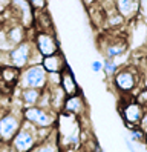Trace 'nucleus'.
Returning a JSON list of instances; mask_svg holds the SVG:
<instances>
[{"label":"nucleus","mask_w":147,"mask_h":152,"mask_svg":"<svg viewBox=\"0 0 147 152\" xmlns=\"http://www.w3.org/2000/svg\"><path fill=\"white\" fill-rule=\"evenodd\" d=\"M49 94H51V109L58 114L63 109V103H64V98H66V94H64V91L60 86L49 88Z\"/></svg>","instance_id":"obj_16"},{"label":"nucleus","mask_w":147,"mask_h":152,"mask_svg":"<svg viewBox=\"0 0 147 152\" xmlns=\"http://www.w3.org/2000/svg\"><path fill=\"white\" fill-rule=\"evenodd\" d=\"M31 152H61V148L58 145V138L57 135H54L52 138L37 143V146L31 151Z\"/></svg>","instance_id":"obj_18"},{"label":"nucleus","mask_w":147,"mask_h":152,"mask_svg":"<svg viewBox=\"0 0 147 152\" xmlns=\"http://www.w3.org/2000/svg\"><path fill=\"white\" fill-rule=\"evenodd\" d=\"M90 69H92V72H100L101 69H103V61H98V60H95V61H92L90 63Z\"/></svg>","instance_id":"obj_27"},{"label":"nucleus","mask_w":147,"mask_h":152,"mask_svg":"<svg viewBox=\"0 0 147 152\" xmlns=\"http://www.w3.org/2000/svg\"><path fill=\"white\" fill-rule=\"evenodd\" d=\"M87 11H89V19H90V22H92V25H94V26H101V25H104L106 12H104V10L101 8V5H100L98 2L94 3L92 6H89Z\"/></svg>","instance_id":"obj_17"},{"label":"nucleus","mask_w":147,"mask_h":152,"mask_svg":"<svg viewBox=\"0 0 147 152\" xmlns=\"http://www.w3.org/2000/svg\"><path fill=\"white\" fill-rule=\"evenodd\" d=\"M9 5H11V0H0V8L5 11L6 8H9Z\"/></svg>","instance_id":"obj_28"},{"label":"nucleus","mask_w":147,"mask_h":152,"mask_svg":"<svg viewBox=\"0 0 147 152\" xmlns=\"http://www.w3.org/2000/svg\"><path fill=\"white\" fill-rule=\"evenodd\" d=\"M18 75H20V71L12 68V66H2L0 68V78H2L5 83H8V85L17 83L18 82Z\"/></svg>","instance_id":"obj_19"},{"label":"nucleus","mask_w":147,"mask_h":152,"mask_svg":"<svg viewBox=\"0 0 147 152\" xmlns=\"http://www.w3.org/2000/svg\"><path fill=\"white\" fill-rule=\"evenodd\" d=\"M115 11L126 22L135 20L140 17V0H114Z\"/></svg>","instance_id":"obj_9"},{"label":"nucleus","mask_w":147,"mask_h":152,"mask_svg":"<svg viewBox=\"0 0 147 152\" xmlns=\"http://www.w3.org/2000/svg\"><path fill=\"white\" fill-rule=\"evenodd\" d=\"M18 88H34L43 91L44 88H48V72L44 71L41 65H29L20 71L18 75Z\"/></svg>","instance_id":"obj_2"},{"label":"nucleus","mask_w":147,"mask_h":152,"mask_svg":"<svg viewBox=\"0 0 147 152\" xmlns=\"http://www.w3.org/2000/svg\"><path fill=\"white\" fill-rule=\"evenodd\" d=\"M28 3L31 5L34 11H43L48 6V0H28Z\"/></svg>","instance_id":"obj_26"},{"label":"nucleus","mask_w":147,"mask_h":152,"mask_svg":"<svg viewBox=\"0 0 147 152\" xmlns=\"http://www.w3.org/2000/svg\"><path fill=\"white\" fill-rule=\"evenodd\" d=\"M60 80H61V72H48V88L60 86Z\"/></svg>","instance_id":"obj_25"},{"label":"nucleus","mask_w":147,"mask_h":152,"mask_svg":"<svg viewBox=\"0 0 147 152\" xmlns=\"http://www.w3.org/2000/svg\"><path fill=\"white\" fill-rule=\"evenodd\" d=\"M126 20L119 15L116 11L115 12H110V14H106V20H104V25H107V28H121L124 26Z\"/></svg>","instance_id":"obj_20"},{"label":"nucleus","mask_w":147,"mask_h":152,"mask_svg":"<svg viewBox=\"0 0 147 152\" xmlns=\"http://www.w3.org/2000/svg\"><path fill=\"white\" fill-rule=\"evenodd\" d=\"M63 112L71 114L74 117H80V115H84L86 112V102L83 98L81 94H75V95H68L64 98L63 103Z\"/></svg>","instance_id":"obj_10"},{"label":"nucleus","mask_w":147,"mask_h":152,"mask_svg":"<svg viewBox=\"0 0 147 152\" xmlns=\"http://www.w3.org/2000/svg\"><path fill=\"white\" fill-rule=\"evenodd\" d=\"M2 12H3V10H2V8H0V15H2Z\"/></svg>","instance_id":"obj_30"},{"label":"nucleus","mask_w":147,"mask_h":152,"mask_svg":"<svg viewBox=\"0 0 147 152\" xmlns=\"http://www.w3.org/2000/svg\"><path fill=\"white\" fill-rule=\"evenodd\" d=\"M118 68H119V65L116 63L114 58H104L103 60V69H101V71H104L106 77L110 78L118 71Z\"/></svg>","instance_id":"obj_21"},{"label":"nucleus","mask_w":147,"mask_h":152,"mask_svg":"<svg viewBox=\"0 0 147 152\" xmlns=\"http://www.w3.org/2000/svg\"><path fill=\"white\" fill-rule=\"evenodd\" d=\"M23 121L31 123L35 128H52L58 121V114L52 109H43L39 106H31V108L22 109Z\"/></svg>","instance_id":"obj_4"},{"label":"nucleus","mask_w":147,"mask_h":152,"mask_svg":"<svg viewBox=\"0 0 147 152\" xmlns=\"http://www.w3.org/2000/svg\"><path fill=\"white\" fill-rule=\"evenodd\" d=\"M144 75V71H140L136 66L127 65V66H119L116 72L110 77L112 85L116 91L126 95V94H135L136 88H144V83H140V78Z\"/></svg>","instance_id":"obj_1"},{"label":"nucleus","mask_w":147,"mask_h":152,"mask_svg":"<svg viewBox=\"0 0 147 152\" xmlns=\"http://www.w3.org/2000/svg\"><path fill=\"white\" fill-rule=\"evenodd\" d=\"M32 49H34V45L29 39H26L25 42L12 46V49L8 52L9 54V65L18 71L26 68L28 63H29V57H31Z\"/></svg>","instance_id":"obj_7"},{"label":"nucleus","mask_w":147,"mask_h":152,"mask_svg":"<svg viewBox=\"0 0 147 152\" xmlns=\"http://www.w3.org/2000/svg\"><path fill=\"white\" fill-rule=\"evenodd\" d=\"M135 102L138 104H141L143 108H146V104H147V91H146V88H140L135 92Z\"/></svg>","instance_id":"obj_24"},{"label":"nucleus","mask_w":147,"mask_h":152,"mask_svg":"<svg viewBox=\"0 0 147 152\" xmlns=\"http://www.w3.org/2000/svg\"><path fill=\"white\" fill-rule=\"evenodd\" d=\"M119 112H121V118L124 123H130L133 126H138V121L141 120L143 114L146 112V108H143L136 102H129L123 106Z\"/></svg>","instance_id":"obj_11"},{"label":"nucleus","mask_w":147,"mask_h":152,"mask_svg":"<svg viewBox=\"0 0 147 152\" xmlns=\"http://www.w3.org/2000/svg\"><path fill=\"white\" fill-rule=\"evenodd\" d=\"M23 117L22 111H8L0 115V141L3 145H8L17 134V131L22 128Z\"/></svg>","instance_id":"obj_5"},{"label":"nucleus","mask_w":147,"mask_h":152,"mask_svg":"<svg viewBox=\"0 0 147 152\" xmlns=\"http://www.w3.org/2000/svg\"><path fill=\"white\" fill-rule=\"evenodd\" d=\"M8 146H9V152H31L37 146L35 126H32L28 121H23L22 128L17 131L12 140L8 143Z\"/></svg>","instance_id":"obj_3"},{"label":"nucleus","mask_w":147,"mask_h":152,"mask_svg":"<svg viewBox=\"0 0 147 152\" xmlns=\"http://www.w3.org/2000/svg\"><path fill=\"white\" fill-rule=\"evenodd\" d=\"M5 31H6V37H8L9 42H11L12 46H15V45L22 43L28 39V28H25V26L20 25V23L9 25L8 28H5Z\"/></svg>","instance_id":"obj_14"},{"label":"nucleus","mask_w":147,"mask_h":152,"mask_svg":"<svg viewBox=\"0 0 147 152\" xmlns=\"http://www.w3.org/2000/svg\"><path fill=\"white\" fill-rule=\"evenodd\" d=\"M34 48L41 54V57H48L52 54L60 52V43L58 39L55 37V32L48 31H37L31 39Z\"/></svg>","instance_id":"obj_6"},{"label":"nucleus","mask_w":147,"mask_h":152,"mask_svg":"<svg viewBox=\"0 0 147 152\" xmlns=\"http://www.w3.org/2000/svg\"><path fill=\"white\" fill-rule=\"evenodd\" d=\"M60 88L64 91V94L68 95H75V94H81V89L77 85V80L74 77L72 71L69 69V66H66L61 71V80H60Z\"/></svg>","instance_id":"obj_12"},{"label":"nucleus","mask_w":147,"mask_h":152,"mask_svg":"<svg viewBox=\"0 0 147 152\" xmlns=\"http://www.w3.org/2000/svg\"><path fill=\"white\" fill-rule=\"evenodd\" d=\"M94 3H97V0H83V5H84L86 8H89V6H92Z\"/></svg>","instance_id":"obj_29"},{"label":"nucleus","mask_w":147,"mask_h":152,"mask_svg":"<svg viewBox=\"0 0 147 152\" xmlns=\"http://www.w3.org/2000/svg\"><path fill=\"white\" fill-rule=\"evenodd\" d=\"M2 145H3V143H2V141H0V146H2ZM0 151H2V148H0Z\"/></svg>","instance_id":"obj_31"},{"label":"nucleus","mask_w":147,"mask_h":152,"mask_svg":"<svg viewBox=\"0 0 147 152\" xmlns=\"http://www.w3.org/2000/svg\"><path fill=\"white\" fill-rule=\"evenodd\" d=\"M41 66L44 68L46 72H61V71L66 68V61H64L63 54L57 52V54H52L48 57H43L41 60Z\"/></svg>","instance_id":"obj_13"},{"label":"nucleus","mask_w":147,"mask_h":152,"mask_svg":"<svg viewBox=\"0 0 147 152\" xmlns=\"http://www.w3.org/2000/svg\"><path fill=\"white\" fill-rule=\"evenodd\" d=\"M11 49H12V45H11V42H9L8 37H6L5 28H0V51L9 52Z\"/></svg>","instance_id":"obj_23"},{"label":"nucleus","mask_w":147,"mask_h":152,"mask_svg":"<svg viewBox=\"0 0 147 152\" xmlns=\"http://www.w3.org/2000/svg\"><path fill=\"white\" fill-rule=\"evenodd\" d=\"M101 48H103L106 58H116V57H123L126 54V51L129 49V43H127V39L124 37L107 39L104 43H101Z\"/></svg>","instance_id":"obj_8"},{"label":"nucleus","mask_w":147,"mask_h":152,"mask_svg":"<svg viewBox=\"0 0 147 152\" xmlns=\"http://www.w3.org/2000/svg\"><path fill=\"white\" fill-rule=\"evenodd\" d=\"M18 98L22 102L23 108H31V106H37L39 98L41 95L40 89H34V88H18Z\"/></svg>","instance_id":"obj_15"},{"label":"nucleus","mask_w":147,"mask_h":152,"mask_svg":"<svg viewBox=\"0 0 147 152\" xmlns=\"http://www.w3.org/2000/svg\"><path fill=\"white\" fill-rule=\"evenodd\" d=\"M130 135H132L130 140L133 143H140V145H144V143H146V132L143 129H140L138 126L130 129Z\"/></svg>","instance_id":"obj_22"}]
</instances>
